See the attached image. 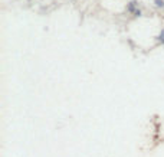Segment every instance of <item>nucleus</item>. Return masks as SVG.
Segmentation results:
<instances>
[{"label": "nucleus", "instance_id": "2", "mask_svg": "<svg viewBox=\"0 0 164 157\" xmlns=\"http://www.w3.org/2000/svg\"><path fill=\"white\" fill-rule=\"evenodd\" d=\"M160 39H161V40H163V42H164V30H163V33L160 35Z\"/></svg>", "mask_w": 164, "mask_h": 157}, {"label": "nucleus", "instance_id": "1", "mask_svg": "<svg viewBox=\"0 0 164 157\" xmlns=\"http://www.w3.org/2000/svg\"><path fill=\"white\" fill-rule=\"evenodd\" d=\"M155 3H157V6H163V0H155Z\"/></svg>", "mask_w": 164, "mask_h": 157}]
</instances>
